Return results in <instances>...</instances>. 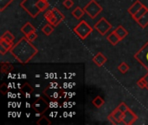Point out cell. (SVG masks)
Listing matches in <instances>:
<instances>
[{"label": "cell", "instance_id": "17", "mask_svg": "<svg viewBox=\"0 0 148 125\" xmlns=\"http://www.w3.org/2000/svg\"><path fill=\"white\" fill-rule=\"evenodd\" d=\"M92 104H93V105H94L95 108H97V109H100V108H101V107L104 105V104H105V101H104V99H103L101 97H100V96H97L95 98H94V100L92 101Z\"/></svg>", "mask_w": 148, "mask_h": 125}, {"label": "cell", "instance_id": "25", "mask_svg": "<svg viewBox=\"0 0 148 125\" xmlns=\"http://www.w3.org/2000/svg\"><path fill=\"white\" fill-rule=\"evenodd\" d=\"M13 0H0V11H3L7 6H9Z\"/></svg>", "mask_w": 148, "mask_h": 125}, {"label": "cell", "instance_id": "18", "mask_svg": "<svg viewBox=\"0 0 148 125\" xmlns=\"http://www.w3.org/2000/svg\"><path fill=\"white\" fill-rule=\"evenodd\" d=\"M52 10H53V13H54V17H55L56 18V20H57L58 24L65 19L64 15H63V14H62L59 10H57L56 8H53V9H52Z\"/></svg>", "mask_w": 148, "mask_h": 125}, {"label": "cell", "instance_id": "34", "mask_svg": "<svg viewBox=\"0 0 148 125\" xmlns=\"http://www.w3.org/2000/svg\"><path fill=\"white\" fill-rule=\"evenodd\" d=\"M144 78H145V80H146V82H147V89L148 90V72L147 74L144 77Z\"/></svg>", "mask_w": 148, "mask_h": 125}, {"label": "cell", "instance_id": "31", "mask_svg": "<svg viewBox=\"0 0 148 125\" xmlns=\"http://www.w3.org/2000/svg\"><path fill=\"white\" fill-rule=\"evenodd\" d=\"M108 121H109L112 124H119L118 122L115 120V118L114 117V116H113L112 114H110V115L108 117Z\"/></svg>", "mask_w": 148, "mask_h": 125}, {"label": "cell", "instance_id": "27", "mask_svg": "<svg viewBox=\"0 0 148 125\" xmlns=\"http://www.w3.org/2000/svg\"><path fill=\"white\" fill-rule=\"evenodd\" d=\"M37 37H38V35H37V33L36 32V31H34V32H31L30 34H29V35H27V36H25V37L29 41V42H33V41H35V39H36L37 38Z\"/></svg>", "mask_w": 148, "mask_h": 125}, {"label": "cell", "instance_id": "14", "mask_svg": "<svg viewBox=\"0 0 148 125\" xmlns=\"http://www.w3.org/2000/svg\"><path fill=\"white\" fill-rule=\"evenodd\" d=\"M113 116H114V117L115 118V120L118 122V124H121V123H122V121H123V116H124V113L121 110H119L118 108H116L112 113H111Z\"/></svg>", "mask_w": 148, "mask_h": 125}, {"label": "cell", "instance_id": "32", "mask_svg": "<svg viewBox=\"0 0 148 125\" xmlns=\"http://www.w3.org/2000/svg\"><path fill=\"white\" fill-rule=\"evenodd\" d=\"M58 107V104L56 100H53L49 103V108H57Z\"/></svg>", "mask_w": 148, "mask_h": 125}, {"label": "cell", "instance_id": "2", "mask_svg": "<svg viewBox=\"0 0 148 125\" xmlns=\"http://www.w3.org/2000/svg\"><path fill=\"white\" fill-rule=\"evenodd\" d=\"M39 0H23L20 6L31 17H36L41 12L39 8L37 7V2Z\"/></svg>", "mask_w": 148, "mask_h": 125}, {"label": "cell", "instance_id": "22", "mask_svg": "<svg viewBox=\"0 0 148 125\" xmlns=\"http://www.w3.org/2000/svg\"><path fill=\"white\" fill-rule=\"evenodd\" d=\"M37 7L39 8V10L42 11H44L48 7H49V3L47 0H39L37 2Z\"/></svg>", "mask_w": 148, "mask_h": 125}, {"label": "cell", "instance_id": "3", "mask_svg": "<svg viewBox=\"0 0 148 125\" xmlns=\"http://www.w3.org/2000/svg\"><path fill=\"white\" fill-rule=\"evenodd\" d=\"M93 30L94 29L86 21H81L74 28V32L82 40L86 39L93 32Z\"/></svg>", "mask_w": 148, "mask_h": 125}, {"label": "cell", "instance_id": "20", "mask_svg": "<svg viewBox=\"0 0 148 125\" xmlns=\"http://www.w3.org/2000/svg\"><path fill=\"white\" fill-rule=\"evenodd\" d=\"M53 27H54V26L49 23L45 24V25L42 27V31L46 36H49V35L53 32V30H54V28H53Z\"/></svg>", "mask_w": 148, "mask_h": 125}, {"label": "cell", "instance_id": "30", "mask_svg": "<svg viewBox=\"0 0 148 125\" xmlns=\"http://www.w3.org/2000/svg\"><path fill=\"white\" fill-rule=\"evenodd\" d=\"M117 108H118L119 110H121L123 113H125L127 110H129V107H128L125 103H121V104Z\"/></svg>", "mask_w": 148, "mask_h": 125}, {"label": "cell", "instance_id": "37", "mask_svg": "<svg viewBox=\"0 0 148 125\" xmlns=\"http://www.w3.org/2000/svg\"><path fill=\"white\" fill-rule=\"evenodd\" d=\"M64 117H68V114H67V113H66V112H65V113H64Z\"/></svg>", "mask_w": 148, "mask_h": 125}, {"label": "cell", "instance_id": "7", "mask_svg": "<svg viewBox=\"0 0 148 125\" xmlns=\"http://www.w3.org/2000/svg\"><path fill=\"white\" fill-rule=\"evenodd\" d=\"M31 107L33 108V110H35L36 113H40L42 115L49 108V104H48L43 98L40 97L32 104Z\"/></svg>", "mask_w": 148, "mask_h": 125}, {"label": "cell", "instance_id": "13", "mask_svg": "<svg viewBox=\"0 0 148 125\" xmlns=\"http://www.w3.org/2000/svg\"><path fill=\"white\" fill-rule=\"evenodd\" d=\"M107 39H108V41L112 44V45H116L118 43H120L121 40L120 39V37L114 33V31H113V32H111L108 37H107Z\"/></svg>", "mask_w": 148, "mask_h": 125}, {"label": "cell", "instance_id": "36", "mask_svg": "<svg viewBox=\"0 0 148 125\" xmlns=\"http://www.w3.org/2000/svg\"><path fill=\"white\" fill-rule=\"evenodd\" d=\"M29 115H30L29 113H27V114H26V117H29Z\"/></svg>", "mask_w": 148, "mask_h": 125}, {"label": "cell", "instance_id": "33", "mask_svg": "<svg viewBox=\"0 0 148 125\" xmlns=\"http://www.w3.org/2000/svg\"><path fill=\"white\" fill-rule=\"evenodd\" d=\"M7 51H9L6 48H4L3 45H0V53L2 55H4L5 53H7Z\"/></svg>", "mask_w": 148, "mask_h": 125}, {"label": "cell", "instance_id": "21", "mask_svg": "<svg viewBox=\"0 0 148 125\" xmlns=\"http://www.w3.org/2000/svg\"><path fill=\"white\" fill-rule=\"evenodd\" d=\"M1 38L5 39L6 41H8V42H10V43H12V44H13V41H14V39H15L13 34H12L10 31H9V30L5 31V32L3 34V36L1 37Z\"/></svg>", "mask_w": 148, "mask_h": 125}, {"label": "cell", "instance_id": "24", "mask_svg": "<svg viewBox=\"0 0 148 125\" xmlns=\"http://www.w3.org/2000/svg\"><path fill=\"white\" fill-rule=\"evenodd\" d=\"M0 45H3L4 48H6L8 50H10V49L12 48L13 46V44L12 43H10L8 41H6L5 39H3V38H0Z\"/></svg>", "mask_w": 148, "mask_h": 125}, {"label": "cell", "instance_id": "16", "mask_svg": "<svg viewBox=\"0 0 148 125\" xmlns=\"http://www.w3.org/2000/svg\"><path fill=\"white\" fill-rule=\"evenodd\" d=\"M138 24L142 28V29H145L147 26L148 25V10L137 21Z\"/></svg>", "mask_w": 148, "mask_h": 125}, {"label": "cell", "instance_id": "15", "mask_svg": "<svg viewBox=\"0 0 148 125\" xmlns=\"http://www.w3.org/2000/svg\"><path fill=\"white\" fill-rule=\"evenodd\" d=\"M86 12H85V10H84V9H82L81 7H79V6H77L73 11H72V15H73V17H75V18H76V19H80V18H82V17H83V15L85 14Z\"/></svg>", "mask_w": 148, "mask_h": 125}, {"label": "cell", "instance_id": "12", "mask_svg": "<svg viewBox=\"0 0 148 125\" xmlns=\"http://www.w3.org/2000/svg\"><path fill=\"white\" fill-rule=\"evenodd\" d=\"M20 30H21V32H23L25 36H27V35L30 34L31 32L36 31V30L35 29V27H34L29 22H27V23L20 29Z\"/></svg>", "mask_w": 148, "mask_h": 125}, {"label": "cell", "instance_id": "38", "mask_svg": "<svg viewBox=\"0 0 148 125\" xmlns=\"http://www.w3.org/2000/svg\"><path fill=\"white\" fill-rule=\"evenodd\" d=\"M147 71H148V69H147Z\"/></svg>", "mask_w": 148, "mask_h": 125}, {"label": "cell", "instance_id": "11", "mask_svg": "<svg viewBox=\"0 0 148 125\" xmlns=\"http://www.w3.org/2000/svg\"><path fill=\"white\" fill-rule=\"evenodd\" d=\"M114 33L120 37V39L121 40H123L127 35H128V31L122 26V25H120V26H118L114 30Z\"/></svg>", "mask_w": 148, "mask_h": 125}, {"label": "cell", "instance_id": "5", "mask_svg": "<svg viewBox=\"0 0 148 125\" xmlns=\"http://www.w3.org/2000/svg\"><path fill=\"white\" fill-rule=\"evenodd\" d=\"M134 58L140 63L147 70L148 69V42L134 55Z\"/></svg>", "mask_w": 148, "mask_h": 125}, {"label": "cell", "instance_id": "35", "mask_svg": "<svg viewBox=\"0 0 148 125\" xmlns=\"http://www.w3.org/2000/svg\"><path fill=\"white\" fill-rule=\"evenodd\" d=\"M67 104H68V103H67V102H65V103L63 104V107H64V108H67V107H68V105H67Z\"/></svg>", "mask_w": 148, "mask_h": 125}, {"label": "cell", "instance_id": "8", "mask_svg": "<svg viewBox=\"0 0 148 125\" xmlns=\"http://www.w3.org/2000/svg\"><path fill=\"white\" fill-rule=\"evenodd\" d=\"M137 119H138L137 115H136L134 111H132V110L129 109L128 110H127V111L124 113L122 123L126 125L134 124L136 122Z\"/></svg>", "mask_w": 148, "mask_h": 125}, {"label": "cell", "instance_id": "1", "mask_svg": "<svg viewBox=\"0 0 148 125\" xmlns=\"http://www.w3.org/2000/svg\"><path fill=\"white\" fill-rule=\"evenodd\" d=\"M10 52L19 63L25 64L37 54L38 50L24 37L12 46Z\"/></svg>", "mask_w": 148, "mask_h": 125}, {"label": "cell", "instance_id": "28", "mask_svg": "<svg viewBox=\"0 0 148 125\" xmlns=\"http://www.w3.org/2000/svg\"><path fill=\"white\" fill-rule=\"evenodd\" d=\"M137 85L140 88V89H147V82L145 80L144 77H141L138 82H137Z\"/></svg>", "mask_w": 148, "mask_h": 125}, {"label": "cell", "instance_id": "4", "mask_svg": "<svg viewBox=\"0 0 148 125\" xmlns=\"http://www.w3.org/2000/svg\"><path fill=\"white\" fill-rule=\"evenodd\" d=\"M83 9L85 12L89 16V17L93 19L95 18L102 11V7L95 0H90V2Z\"/></svg>", "mask_w": 148, "mask_h": 125}, {"label": "cell", "instance_id": "26", "mask_svg": "<svg viewBox=\"0 0 148 125\" xmlns=\"http://www.w3.org/2000/svg\"><path fill=\"white\" fill-rule=\"evenodd\" d=\"M36 124L38 125H43V124H47V125H49L51 124V122L47 118V117H41V118L37 121V123H36Z\"/></svg>", "mask_w": 148, "mask_h": 125}, {"label": "cell", "instance_id": "29", "mask_svg": "<svg viewBox=\"0 0 148 125\" xmlns=\"http://www.w3.org/2000/svg\"><path fill=\"white\" fill-rule=\"evenodd\" d=\"M62 4L66 9H70L74 5V1L73 0H64Z\"/></svg>", "mask_w": 148, "mask_h": 125}, {"label": "cell", "instance_id": "23", "mask_svg": "<svg viewBox=\"0 0 148 125\" xmlns=\"http://www.w3.org/2000/svg\"><path fill=\"white\" fill-rule=\"evenodd\" d=\"M118 70H119L121 73L125 74V73H127V72L129 70V66H128V64H126V63H121V64L118 66Z\"/></svg>", "mask_w": 148, "mask_h": 125}, {"label": "cell", "instance_id": "9", "mask_svg": "<svg viewBox=\"0 0 148 125\" xmlns=\"http://www.w3.org/2000/svg\"><path fill=\"white\" fill-rule=\"evenodd\" d=\"M108 61V58L106 56H104L101 52H98L94 57H93V62L98 66V67H101L103 66Z\"/></svg>", "mask_w": 148, "mask_h": 125}, {"label": "cell", "instance_id": "19", "mask_svg": "<svg viewBox=\"0 0 148 125\" xmlns=\"http://www.w3.org/2000/svg\"><path fill=\"white\" fill-rule=\"evenodd\" d=\"M147 10H148V8H147V7L144 5V6H143V7H142V8H141L138 12H136L134 16H132V17L134 18V20H135V21L137 22V21H138V20H139V19H140V17H142V16H143V15H144Z\"/></svg>", "mask_w": 148, "mask_h": 125}, {"label": "cell", "instance_id": "6", "mask_svg": "<svg viewBox=\"0 0 148 125\" xmlns=\"http://www.w3.org/2000/svg\"><path fill=\"white\" fill-rule=\"evenodd\" d=\"M111 28L112 24L105 17H101L94 26V29L96 30L102 36H105Z\"/></svg>", "mask_w": 148, "mask_h": 125}, {"label": "cell", "instance_id": "10", "mask_svg": "<svg viewBox=\"0 0 148 125\" xmlns=\"http://www.w3.org/2000/svg\"><path fill=\"white\" fill-rule=\"evenodd\" d=\"M143 6H144L143 3H142L140 1L137 0L132 6H130V7L128 8L127 11H128V13H129L131 16H134V15L136 12H138Z\"/></svg>", "mask_w": 148, "mask_h": 125}]
</instances>
